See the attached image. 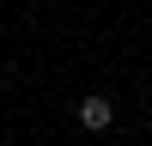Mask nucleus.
Returning <instances> with one entry per match:
<instances>
[{
  "label": "nucleus",
  "mask_w": 152,
  "mask_h": 146,
  "mask_svg": "<svg viewBox=\"0 0 152 146\" xmlns=\"http://www.w3.org/2000/svg\"><path fill=\"white\" fill-rule=\"evenodd\" d=\"M110 122H116V104H110V97H85V104H79V128H110Z\"/></svg>",
  "instance_id": "nucleus-1"
}]
</instances>
